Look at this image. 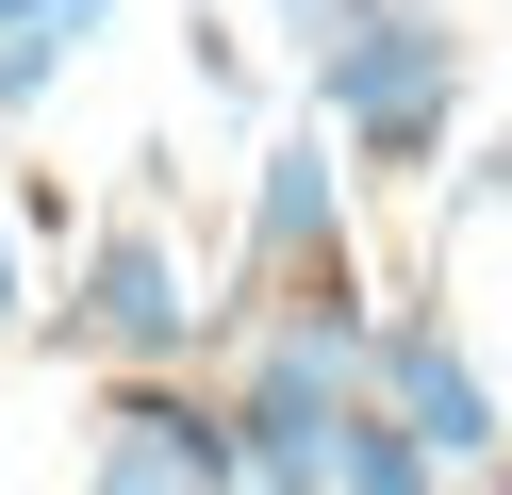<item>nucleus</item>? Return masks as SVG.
<instances>
[{"instance_id": "f257e3e1", "label": "nucleus", "mask_w": 512, "mask_h": 495, "mask_svg": "<svg viewBox=\"0 0 512 495\" xmlns=\"http://www.w3.org/2000/svg\"><path fill=\"white\" fill-rule=\"evenodd\" d=\"M446 99H463V33H446L430 0H364V17L314 50V116H331L347 149H380V165H430Z\"/></svg>"}, {"instance_id": "f03ea898", "label": "nucleus", "mask_w": 512, "mask_h": 495, "mask_svg": "<svg viewBox=\"0 0 512 495\" xmlns=\"http://www.w3.org/2000/svg\"><path fill=\"white\" fill-rule=\"evenodd\" d=\"M248 281H265V314H281V297H347V314H364V281H347L331 132H281V149H265V182H248Z\"/></svg>"}, {"instance_id": "7ed1b4c3", "label": "nucleus", "mask_w": 512, "mask_h": 495, "mask_svg": "<svg viewBox=\"0 0 512 495\" xmlns=\"http://www.w3.org/2000/svg\"><path fill=\"white\" fill-rule=\"evenodd\" d=\"M50 330L100 347V363H182V347H199V297H182L166 231H100V248H83V297H67Z\"/></svg>"}, {"instance_id": "20e7f679", "label": "nucleus", "mask_w": 512, "mask_h": 495, "mask_svg": "<svg viewBox=\"0 0 512 495\" xmlns=\"http://www.w3.org/2000/svg\"><path fill=\"white\" fill-rule=\"evenodd\" d=\"M364 380L397 396L413 429H430V462H446V479H463V462H496V380L446 347V314H397V330H364Z\"/></svg>"}, {"instance_id": "39448f33", "label": "nucleus", "mask_w": 512, "mask_h": 495, "mask_svg": "<svg viewBox=\"0 0 512 495\" xmlns=\"http://www.w3.org/2000/svg\"><path fill=\"white\" fill-rule=\"evenodd\" d=\"M83 462H100L116 495H215V479H232V413H199V396L133 380V396L100 413V446H83Z\"/></svg>"}, {"instance_id": "423d86ee", "label": "nucleus", "mask_w": 512, "mask_h": 495, "mask_svg": "<svg viewBox=\"0 0 512 495\" xmlns=\"http://www.w3.org/2000/svg\"><path fill=\"white\" fill-rule=\"evenodd\" d=\"M331 479H347V495H413V479H446V462H430V429H413L397 396L364 380V396L331 413Z\"/></svg>"}, {"instance_id": "0eeeda50", "label": "nucleus", "mask_w": 512, "mask_h": 495, "mask_svg": "<svg viewBox=\"0 0 512 495\" xmlns=\"http://www.w3.org/2000/svg\"><path fill=\"white\" fill-rule=\"evenodd\" d=\"M116 0H0V116H34L50 83H67V50L100 33Z\"/></svg>"}, {"instance_id": "6e6552de", "label": "nucleus", "mask_w": 512, "mask_h": 495, "mask_svg": "<svg viewBox=\"0 0 512 495\" xmlns=\"http://www.w3.org/2000/svg\"><path fill=\"white\" fill-rule=\"evenodd\" d=\"M265 17H281V33H298V50H331V33H347V17H364V0H265Z\"/></svg>"}, {"instance_id": "1a4fd4ad", "label": "nucleus", "mask_w": 512, "mask_h": 495, "mask_svg": "<svg viewBox=\"0 0 512 495\" xmlns=\"http://www.w3.org/2000/svg\"><path fill=\"white\" fill-rule=\"evenodd\" d=\"M0 330H17V231H0Z\"/></svg>"}]
</instances>
